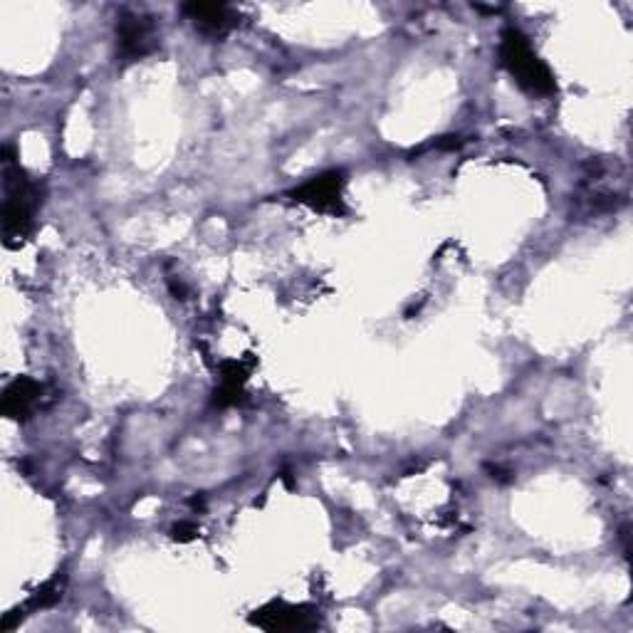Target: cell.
I'll return each instance as SVG.
<instances>
[{
  "label": "cell",
  "instance_id": "cell-6",
  "mask_svg": "<svg viewBox=\"0 0 633 633\" xmlns=\"http://www.w3.org/2000/svg\"><path fill=\"white\" fill-rule=\"evenodd\" d=\"M181 11L193 23V27L201 35L211 37V41H221L240 23V15L230 5L223 3H186Z\"/></svg>",
  "mask_w": 633,
  "mask_h": 633
},
{
  "label": "cell",
  "instance_id": "cell-10",
  "mask_svg": "<svg viewBox=\"0 0 633 633\" xmlns=\"http://www.w3.org/2000/svg\"><path fill=\"white\" fill-rule=\"evenodd\" d=\"M242 402H246V392H242V386L221 384L216 392H213V406H216V408L240 406Z\"/></svg>",
  "mask_w": 633,
  "mask_h": 633
},
{
  "label": "cell",
  "instance_id": "cell-3",
  "mask_svg": "<svg viewBox=\"0 0 633 633\" xmlns=\"http://www.w3.org/2000/svg\"><path fill=\"white\" fill-rule=\"evenodd\" d=\"M344 186H347L344 171H327V173H319V177L315 179L305 181L302 186L292 189L287 196L312 211L329 213V216H344L347 213L344 199H342Z\"/></svg>",
  "mask_w": 633,
  "mask_h": 633
},
{
  "label": "cell",
  "instance_id": "cell-1",
  "mask_svg": "<svg viewBox=\"0 0 633 633\" xmlns=\"http://www.w3.org/2000/svg\"><path fill=\"white\" fill-rule=\"evenodd\" d=\"M3 242L5 248H21L33 236L35 213L43 206L41 183L27 179L15 161L13 146L3 149Z\"/></svg>",
  "mask_w": 633,
  "mask_h": 633
},
{
  "label": "cell",
  "instance_id": "cell-4",
  "mask_svg": "<svg viewBox=\"0 0 633 633\" xmlns=\"http://www.w3.org/2000/svg\"><path fill=\"white\" fill-rule=\"evenodd\" d=\"M159 47V33L151 15L124 11L116 18V55L124 63L144 60Z\"/></svg>",
  "mask_w": 633,
  "mask_h": 633
},
{
  "label": "cell",
  "instance_id": "cell-5",
  "mask_svg": "<svg viewBox=\"0 0 633 633\" xmlns=\"http://www.w3.org/2000/svg\"><path fill=\"white\" fill-rule=\"evenodd\" d=\"M250 623L262 631L287 633V631H315L323 626L319 611L305 607V603H287V601H270L250 613Z\"/></svg>",
  "mask_w": 633,
  "mask_h": 633
},
{
  "label": "cell",
  "instance_id": "cell-9",
  "mask_svg": "<svg viewBox=\"0 0 633 633\" xmlns=\"http://www.w3.org/2000/svg\"><path fill=\"white\" fill-rule=\"evenodd\" d=\"M250 369H252V359L250 362H242V359H228V362H223L218 369L221 384L246 386L248 376H250Z\"/></svg>",
  "mask_w": 633,
  "mask_h": 633
},
{
  "label": "cell",
  "instance_id": "cell-7",
  "mask_svg": "<svg viewBox=\"0 0 633 633\" xmlns=\"http://www.w3.org/2000/svg\"><path fill=\"white\" fill-rule=\"evenodd\" d=\"M43 398V384H37L31 376H18L5 386L3 398H0V411L11 421H25L35 411V406Z\"/></svg>",
  "mask_w": 633,
  "mask_h": 633
},
{
  "label": "cell",
  "instance_id": "cell-8",
  "mask_svg": "<svg viewBox=\"0 0 633 633\" xmlns=\"http://www.w3.org/2000/svg\"><path fill=\"white\" fill-rule=\"evenodd\" d=\"M65 581H67L65 572H57L50 581H45L43 587L33 594L31 601H27V609L37 611V609H50V607H55V603L63 599Z\"/></svg>",
  "mask_w": 633,
  "mask_h": 633
},
{
  "label": "cell",
  "instance_id": "cell-11",
  "mask_svg": "<svg viewBox=\"0 0 633 633\" xmlns=\"http://www.w3.org/2000/svg\"><path fill=\"white\" fill-rule=\"evenodd\" d=\"M196 534H199V528L193 522H179L177 528L171 530V538L177 542H191Z\"/></svg>",
  "mask_w": 633,
  "mask_h": 633
},
{
  "label": "cell",
  "instance_id": "cell-2",
  "mask_svg": "<svg viewBox=\"0 0 633 633\" xmlns=\"http://www.w3.org/2000/svg\"><path fill=\"white\" fill-rule=\"evenodd\" d=\"M500 63L508 70L515 82H518L524 92L532 97H552L557 92V82L547 65H544L534 50L530 41L524 37L518 27H508L500 35Z\"/></svg>",
  "mask_w": 633,
  "mask_h": 633
}]
</instances>
